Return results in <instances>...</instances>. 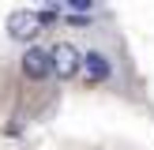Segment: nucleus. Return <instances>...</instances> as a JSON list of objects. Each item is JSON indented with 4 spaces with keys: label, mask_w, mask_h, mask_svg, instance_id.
Instances as JSON below:
<instances>
[{
    "label": "nucleus",
    "mask_w": 154,
    "mask_h": 150,
    "mask_svg": "<svg viewBox=\"0 0 154 150\" xmlns=\"http://www.w3.org/2000/svg\"><path fill=\"white\" fill-rule=\"evenodd\" d=\"M4 30H8V38H11V41L34 45V38L45 30V22H42V11H26V8H15V11L8 15Z\"/></svg>",
    "instance_id": "obj_1"
},
{
    "label": "nucleus",
    "mask_w": 154,
    "mask_h": 150,
    "mask_svg": "<svg viewBox=\"0 0 154 150\" xmlns=\"http://www.w3.org/2000/svg\"><path fill=\"white\" fill-rule=\"evenodd\" d=\"M49 52H53V79H60V82H72L75 75L83 71V52L75 49L72 41H57Z\"/></svg>",
    "instance_id": "obj_2"
},
{
    "label": "nucleus",
    "mask_w": 154,
    "mask_h": 150,
    "mask_svg": "<svg viewBox=\"0 0 154 150\" xmlns=\"http://www.w3.org/2000/svg\"><path fill=\"white\" fill-rule=\"evenodd\" d=\"M19 68H23V75H26L30 82H45V79H53V52L45 49V45H30V49L23 52Z\"/></svg>",
    "instance_id": "obj_3"
},
{
    "label": "nucleus",
    "mask_w": 154,
    "mask_h": 150,
    "mask_svg": "<svg viewBox=\"0 0 154 150\" xmlns=\"http://www.w3.org/2000/svg\"><path fill=\"white\" fill-rule=\"evenodd\" d=\"M83 82L87 86H102V82H109L113 79V60H109V52H102V49H90V52H83Z\"/></svg>",
    "instance_id": "obj_4"
},
{
    "label": "nucleus",
    "mask_w": 154,
    "mask_h": 150,
    "mask_svg": "<svg viewBox=\"0 0 154 150\" xmlns=\"http://www.w3.org/2000/svg\"><path fill=\"white\" fill-rule=\"evenodd\" d=\"M64 4V11H72V15H90L98 8V0H60Z\"/></svg>",
    "instance_id": "obj_5"
},
{
    "label": "nucleus",
    "mask_w": 154,
    "mask_h": 150,
    "mask_svg": "<svg viewBox=\"0 0 154 150\" xmlns=\"http://www.w3.org/2000/svg\"><path fill=\"white\" fill-rule=\"evenodd\" d=\"M45 4H60V0H45Z\"/></svg>",
    "instance_id": "obj_6"
}]
</instances>
